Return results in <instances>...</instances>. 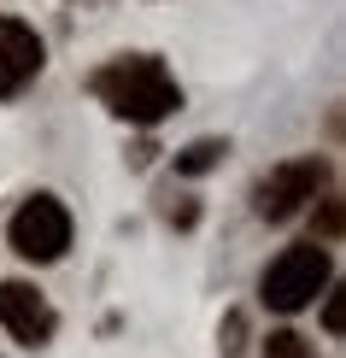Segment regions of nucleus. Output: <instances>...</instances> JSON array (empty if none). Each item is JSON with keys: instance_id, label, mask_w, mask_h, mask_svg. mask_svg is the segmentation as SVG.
<instances>
[{"instance_id": "1a4fd4ad", "label": "nucleus", "mask_w": 346, "mask_h": 358, "mask_svg": "<svg viewBox=\"0 0 346 358\" xmlns=\"http://www.w3.org/2000/svg\"><path fill=\"white\" fill-rule=\"evenodd\" d=\"M240 335H247V317L229 311V317H223V329H217V352H223V358H240Z\"/></svg>"}, {"instance_id": "7ed1b4c3", "label": "nucleus", "mask_w": 346, "mask_h": 358, "mask_svg": "<svg viewBox=\"0 0 346 358\" xmlns=\"http://www.w3.org/2000/svg\"><path fill=\"white\" fill-rule=\"evenodd\" d=\"M6 241L29 264L65 259V247H71V212H65V200H59V194H29L18 212H12V223H6Z\"/></svg>"}, {"instance_id": "9b49d317", "label": "nucleus", "mask_w": 346, "mask_h": 358, "mask_svg": "<svg viewBox=\"0 0 346 358\" xmlns=\"http://www.w3.org/2000/svg\"><path fill=\"white\" fill-rule=\"evenodd\" d=\"M317 235H323V241H335V235H340V200H323V217H317Z\"/></svg>"}, {"instance_id": "423d86ee", "label": "nucleus", "mask_w": 346, "mask_h": 358, "mask_svg": "<svg viewBox=\"0 0 346 358\" xmlns=\"http://www.w3.org/2000/svg\"><path fill=\"white\" fill-rule=\"evenodd\" d=\"M48 65V48L24 18H0V100H18Z\"/></svg>"}, {"instance_id": "20e7f679", "label": "nucleus", "mask_w": 346, "mask_h": 358, "mask_svg": "<svg viewBox=\"0 0 346 358\" xmlns=\"http://www.w3.org/2000/svg\"><path fill=\"white\" fill-rule=\"evenodd\" d=\"M323 188H329V165L317 153H311V159H288V165H276V171L259 176V188H252V212H259L264 223H288L294 212H305Z\"/></svg>"}, {"instance_id": "6e6552de", "label": "nucleus", "mask_w": 346, "mask_h": 358, "mask_svg": "<svg viewBox=\"0 0 346 358\" xmlns=\"http://www.w3.org/2000/svg\"><path fill=\"white\" fill-rule=\"evenodd\" d=\"M264 358H317V352H311V341H305V335H294V329H276V335L264 341Z\"/></svg>"}, {"instance_id": "f257e3e1", "label": "nucleus", "mask_w": 346, "mask_h": 358, "mask_svg": "<svg viewBox=\"0 0 346 358\" xmlns=\"http://www.w3.org/2000/svg\"><path fill=\"white\" fill-rule=\"evenodd\" d=\"M88 88H94V100L112 117L141 124V129L164 124V117L182 106V88L164 71V59H153V53H124V59H112V65H100Z\"/></svg>"}, {"instance_id": "f03ea898", "label": "nucleus", "mask_w": 346, "mask_h": 358, "mask_svg": "<svg viewBox=\"0 0 346 358\" xmlns=\"http://www.w3.org/2000/svg\"><path fill=\"white\" fill-rule=\"evenodd\" d=\"M323 288H329V252L317 241L282 247L276 259L264 264V276H259V294H264L270 311H305Z\"/></svg>"}, {"instance_id": "0eeeda50", "label": "nucleus", "mask_w": 346, "mask_h": 358, "mask_svg": "<svg viewBox=\"0 0 346 358\" xmlns=\"http://www.w3.org/2000/svg\"><path fill=\"white\" fill-rule=\"evenodd\" d=\"M223 153H229V141H217V136L188 141L182 153H176V176H206V171H217V165H223Z\"/></svg>"}, {"instance_id": "9d476101", "label": "nucleus", "mask_w": 346, "mask_h": 358, "mask_svg": "<svg viewBox=\"0 0 346 358\" xmlns=\"http://www.w3.org/2000/svg\"><path fill=\"white\" fill-rule=\"evenodd\" d=\"M340 323H346V300H340V288H335V294L323 300V329H329V335H340Z\"/></svg>"}, {"instance_id": "39448f33", "label": "nucleus", "mask_w": 346, "mask_h": 358, "mask_svg": "<svg viewBox=\"0 0 346 358\" xmlns=\"http://www.w3.org/2000/svg\"><path fill=\"white\" fill-rule=\"evenodd\" d=\"M0 329L12 341H24V347H48L59 317L36 282H0Z\"/></svg>"}]
</instances>
